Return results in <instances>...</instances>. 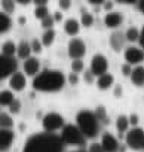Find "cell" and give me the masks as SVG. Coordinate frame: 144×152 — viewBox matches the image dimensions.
<instances>
[{
	"label": "cell",
	"mask_w": 144,
	"mask_h": 152,
	"mask_svg": "<svg viewBox=\"0 0 144 152\" xmlns=\"http://www.w3.org/2000/svg\"><path fill=\"white\" fill-rule=\"evenodd\" d=\"M64 142L55 133H37L27 139L22 152H62Z\"/></svg>",
	"instance_id": "cell-1"
},
{
	"label": "cell",
	"mask_w": 144,
	"mask_h": 152,
	"mask_svg": "<svg viewBox=\"0 0 144 152\" xmlns=\"http://www.w3.org/2000/svg\"><path fill=\"white\" fill-rule=\"evenodd\" d=\"M65 76L59 70L46 69L33 78V88L40 93H56L65 85Z\"/></svg>",
	"instance_id": "cell-2"
},
{
	"label": "cell",
	"mask_w": 144,
	"mask_h": 152,
	"mask_svg": "<svg viewBox=\"0 0 144 152\" xmlns=\"http://www.w3.org/2000/svg\"><path fill=\"white\" fill-rule=\"evenodd\" d=\"M76 125L83 133L86 139H95L100 131V121L97 119L95 113L91 110H80L76 116Z\"/></svg>",
	"instance_id": "cell-3"
},
{
	"label": "cell",
	"mask_w": 144,
	"mask_h": 152,
	"mask_svg": "<svg viewBox=\"0 0 144 152\" xmlns=\"http://www.w3.org/2000/svg\"><path fill=\"white\" fill-rule=\"evenodd\" d=\"M61 139L65 145H73V146H83L86 143V137L75 124H65V127L61 130Z\"/></svg>",
	"instance_id": "cell-4"
},
{
	"label": "cell",
	"mask_w": 144,
	"mask_h": 152,
	"mask_svg": "<svg viewBox=\"0 0 144 152\" xmlns=\"http://www.w3.org/2000/svg\"><path fill=\"white\" fill-rule=\"evenodd\" d=\"M42 127L45 133H55L58 130H62L65 127L64 116L56 112H49L42 118Z\"/></svg>",
	"instance_id": "cell-5"
},
{
	"label": "cell",
	"mask_w": 144,
	"mask_h": 152,
	"mask_svg": "<svg viewBox=\"0 0 144 152\" xmlns=\"http://www.w3.org/2000/svg\"><path fill=\"white\" fill-rule=\"evenodd\" d=\"M125 142L128 145L129 149L134 151H143V145H144V130L140 127H132L126 136H125Z\"/></svg>",
	"instance_id": "cell-6"
},
{
	"label": "cell",
	"mask_w": 144,
	"mask_h": 152,
	"mask_svg": "<svg viewBox=\"0 0 144 152\" xmlns=\"http://www.w3.org/2000/svg\"><path fill=\"white\" fill-rule=\"evenodd\" d=\"M18 72V61L15 57H6L0 55V79L11 78L12 75Z\"/></svg>",
	"instance_id": "cell-7"
},
{
	"label": "cell",
	"mask_w": 144,
	"mask_h": 152,
	"mask_svg": "<svg viewBox=\"0 0 144 152\" xmlns=\"http://www.w3.org/2000/svg\"><path fill=\"white\" fill-rule=\"evenodd\" d=\"M67 52H68V57L71 60H82V57L86 54V45H85V42L82 39L73 37L68 42Z\"/></svg>",
	"instance_id": "cell-8"
},
{
	"label": "cell",
	"mask_w": 144,
	"mask_h": 152,
	"mask_svg": "<svg viewBox=\"0 0 144 152\" xmlns=\"http://www.w3.org/2000/svg\"><path fill=\"white\" fill-rule=\"evenodd\" d=\"M107 69H109V61L106 58V55L103 54H95L91 60V72L97 76V78H100V76L106 75L107 73Z\"/></svg>",
	"instance_id": "cell-9"
},
{
	"label": "cell",
	"mask_w": 144,
	"mask_h": 152,
	"mask_svg": "<svg viewBox=\"0 0 144 152\" xmlns=\"http://www.w3.org/2000/svg\"><path fill=\"white\" fill-rule=\"evenodd\" d=\"M125 61L131 66H141L144 61V51L138 46H129L125 49Z\"/></svg>",
	"instance_id": "cell-10"
},
{
	"label": "cell",
	"mask_w": 144,
	"mask_h": 152,
	"mask_svg": "<svg viewBox=\"0 0 144 152\" xmlns=\"http://www.w3.org/2000/svg\"><path fill=\"white\" fill-rule=\"evenodd\" d=\"M15 139V133L11 128H2L0 130V151L2 152H8L14 143Z\"/></svg>",
	"instance_id": "cell-11"
},
{
	"label": "cell",
	"mask_w": 144,
	"mask_h": 152,
	"mask_svg": "<svg viewBox=\"0 0 144 152\" xmlns=\"http://www.w3.org/2000/svg\"><path fill=\"white\" fill-rule=\"evenodd\" d=\"M22 70H24V75L36 78V76L40 73V61H39V58L30 57L28 60H25L22 63Z\"/></svg>",
	"instance_id": "cell-12"
},
{
	"label": "cell",
	"mask_w": 144,
	"mask_h": 152,
	"mask_svg": "<svg viewBox=\"0 0 144 152\" xmlns=\"http://www.w3.org/2000/svg\"><path fill=\"white\" fill-rule=\"evenodd\" d=\"M109 42H110V46H111V49H113L114 52H120V51L125 48V43H126L128 40H126L125 33H122V31H113V33L110 34Z\"/></svg>",
	"instance_id": "cell-13"
},
{
	"label": "cell",
	"mask_w": 144,
	"mask_h": 152,
	"mask_svg": "<svg viewBox=\"0 0 144 152\" xmlns=\"http://www.w3.org/2000/svg\"><path fill=\"white\" fill-rule=\"evenodd\" d=\"M101 145L104 148L106 152H117L120 145L117 142V139L111 134V133H104L103 137H101Z\"/></svg>",
	"instance_id": "cell-14"
},
{
	"label": "cell",
	"mask_w": 144,
	"mask_h": 152,
	"mask_svg": "<svg viewBox=\"0 0 144 152\" xmlns=\"http://www.w3.org/2000/svg\"><path fill=\"white\" fill-rule=\"evenodd\" d=\"M27 85V79H25V75L21 72H17L15 75H12L9 78V87L12 91H22Z\"/></svg>",
	"instance_id": "cell-15"
},
{
	"label": "cell",
	"mask_w": 144,
	"mask_h": 152,
	"mask_svg": "<svg viewBox=\"0 0 144 152\" xmlns=\"http://www.w3.org/2000/svg\"><path fill=\"white\" fill-rule=\"evenodd\" d=\"M122 23H123V17H122V14L117 12V11L109 12V14H106V17H104V24H106L107 28H117Z\"/></svg>",
	"instance_id": "cell-16"
},
{
	"label": "cell",
	"mask_w": 144,
	"mask_h": 152,
	"mask_svg": "<svg viewBox=\"0 0 144 152\" xmlns=\"http://www.w3.org/2000/svg\"><path fill=\"white\" fill-rule=\"evenodd\" d=\"M129 79L135 87H143L144 85V66H135Z\"/></svg>",
	"instance_id": "cell-17"
},
{
	"label": "cell",
	"mask_w": 144,
	"mask_h": 152,
	"mask_svg": "<svg viewBox=\"0 0 144 152\" xmlns=\"http://www.w3.org/2000/svg\"><path fill=\"white\" fill-rule=\"evenodd\" d=\"M80 26H82L80 21H77L76 18H68L64 23V31L68 36H76L80 31Z\"/></svg>",
	"instance_id": "cell-18"
},
{
	"label": "cell",
	"mask_w": 144,
	"mask_h": 152,
	"mask_svg": "<svg viewBox=\"0 0 144 152\" xmlns=\"http://www.w3.org/2000/svg\"><path fill=\"white\" fill-rule=\"evenodd\" d=\"M31 52H33V49H31V43L30 42H27V40H22V42H20L18 43V52H17V57L20 58V60H28L30 57H31Z\"/></svg>",
	"instance_id": "cell-19"
},
{
	"label": "cell",
	"mask_w": 144,
	"mask_h": 152,
	"mask_svg": "<svg viewBox=\"0 0 144 152\" xmlns=\"http://www.w3.org/2000/svg\"><path fill=\"white\" fill-rule=\"evenodd\" d=\"M113 84H114V76L111 73H106V75L100 76V78H97V87L103 91L111 88Z\"/></svg>",
	"instance_id": "cell-20"
},
{
	"label": "cell",
	"mask_w": 144,
	"mask_h": 152,
	"mask_svg": "<svg viewBox=\"0 0 144 152\" xmlns=\"http://www.w3.org/2000/svg\"><path fill=\"white\" fill-rule=\"evenodd\" d=\"M129 116L126 115H119L116 118V130L119 131V134H123V133H128L129 131Z\"/></svg>",
	"instance_id": "cell-21"
},
{
	"label": "cell",
	"mask_w": 144,
	"mask_h": 152,
	"mask_svg": "<svg viewBox=\"0 0 144 152\" xmlns=\"http://www.w3.org/2000/svg\"><path fill=\"white\" fill-rule=\"evenodd\" d=\"M17 99L14 97V93L12 90H3L2 93H0V104H2V107H9Z\"/></svg>",
	"instance_id": "cell-22"
},
{
	"label": "cell",
	"mask_w": 144,
	"mask_h": 152,
	"mask_svg": "<svg viewBox=\"0 0 144 152\" xmlns=\"http://www.w3.org/2000/svg\"><path fill=\"white\" fill-rule=\"evenodd\" d=\"M18 52V45H15L12 40H6L2 45V54L0 55H6V57H14Z\"/></svg>",
	"instance_id": "cell-23"
},
{
	"label": "cell",
	"mask_w": 144,
	"mask_h": 152,
	"mask_svg": "<svg viewBox=\"0 0 144 152\" xmlns=\"http://www.w3.org/2000/svg\"><path fill=\"white\" fill-rule=\"evenodd\" d=\"M12 27V20L8 14L5 12H0V33H8Z\"/></svg>",
	"instance_id": "cell-24"
},
{
	"label": "cell",
	"mask_w": 144,
	"mask_h": 152,
	"mask_svg": "<svg viewBox=\"0 0 144 152\" xmlns=\"http://www.w3.org/2000/svg\"><path fill=\"white\" fill-rule=\"evenodd\" d=\"M140 34H141V30L137 28L135 26L134 27H129L125 31V36H126V40L128 42H138L140 40Z\"/></svg>",
	"instance_id": "cell-25"
},
{
	"label": "cell",
	"mask_w": 144,
	"mask_h": 152,
	"mask_svg": "<svg viewBox=\"0 0 144 152\" xmlns=\"http://www.w3.org/2000/svg\"><path fill=\"white\" fill-rule=\"evenodd\" d=\"M55 36H56V33H55L54 28L45 30V33L42 34V43H43V46H51L54 43V40H55Z\"/></svg>",
	"instance_id": "cell-26"
},
{
	"label": "cell",
	"mask_w": 144,
	"mask_h": 152,
	"mask_svg": "<svg viewBox=\"0 0 144 152\" xmlns=\"http://www.w3.org/2000/svg\"><path fill=\"white\" fill-rule=\"evenodd\" d=\"M0 127L2 128H12L14 127V121H12V116L9 113H5V112L0 113Z\"/></svg>",
	"instance_id": "cell-27"
},
{
	"label": "cell",
	"mask_w": 144,
	"mask_h": 152,
	"mask_svg": "<svg viewBox=\"0 0 144 152\" xmlns=\"http://www.w3.org/2000/svg\"><path fill=\"white\" fill-rule=\"evenodd\" d=\"M15 2L14 0H2V12L5 14H14L15 12Z\"/></svg>",
	"instance_id": "cell-28"
},
{
	"label": "cell",
	"mask_w": 144,
	"mask_h": 152,
	"mask_svg": "<svg viewBox=\"0 0 144 152\" xmlns=\"http://www.w3.org/2000/svg\"><path fill=\"white\" fill-rule=\"evenodd\" d=\"M94 113H95V116H97V119H98L100 122H103V124H107V122H109L107 113H106V107H104V106H97Z\"/></svg>",
	"instance_id": "cell-29"
},
{
	"label": "cell",
	"mask_w": 144,
	"mask_h": 152,
	"mask_svg": "<svg viewBox=\"0 0 144 152\" xmlns=\"http://www.w3.org/2000/svg\"><path fill=\"white\" fill-rule=\"evenodd\" d=\"M48 15H51L48 6H36V9H34V17H36L37 20L42 21V20H45Z\"/></svg>",
	"instance_id": "cell-30"
},
{
	"label": "cell",
	"mask_w": 144,
	"mask_h": 152,
	"mask_svg": "<svg viewBox=\"0 0 144 152\" xmlns=\"http://www.w3.org/2000/svg\"><path fill=\"white\" fill-rule=\"evenodd\" d=\"M70 69H71V72H73V73H77L79 75V73H82L85 70V64H83L82 60H71Z\"/></svg>",
	"instance_id": "cell-31"
},
{
	"label": "cell",
	"mask_w": 144,
	"mask_h": 152,
	"mask_svg": "<svg viewBox=\"0 0 144 152\" xmlns=\"http://www.w3.org/2000/svg\"><path fill=\"white\" fill-rule=\"evenodd\" d=\"M80 24L83 27H91L94 24V15L89 14V12H83L82 17H80Z\"/></svg>",
	"instance_id": "cell-32"
},
{
	"label": "cell",
	"mask_w": 144,
	"mask_h": 152,
	"mask_svg": "<svg viewBox=\"0 0 144 152\" xmlns=\"http://www.w3.org/2000/svg\"><path fill=\"white\" fill-rule=\"evenodd\" d=\"M54 24H55V20H54V15H52V14L48 15L45 20H42V27H43L45 30H51V28L54 27Z\"/></svg>",
	"instance_id": "cell-33"
},
{
	"label": "cell",
	"mask_w": 144,
	"mask_h": 152,
	"mask_svg": "<svg viewBox=\"0 0 144 152\" xmlns=\"http://www.w3.org/2000/svg\"><path fill=\"white\" fill-rule=\"evenodd\" d=\"M30 43H31V49H33L34 54H40V52L43 51V43H42V40H39V39H33Z\"/></svg>",
	"instance_id": "cell-34"
},
{
	"label": "cell",
	"mask_w": 144,
	"mask_h": 152,
	"mask_svg": "<svg viewBox=\"0 0 144 152\" xmlns=\"http://www.w3.org/2000/svg\"><path fill=\"white\" fill-rule=\"evenodd\" d=\"M95 78H97V76H95L91 70L83 72V81H85L86 84H94V82H97V81H95Z\"/></svg>",
	"instance_id": "cell-35"
},
{
	"label": "cell",
	"mask_w": 144,
	"mask_h": 152,
	"mask_svg": "<svg viewBox=\"0 0 144 152\" xmlns=\"http://www.w3.org/2000/svg\"><path fill=\"white\" fill-rule=\"evenodd\" d=\"M88 152H106V151H104V148H103L101 142H100V143L94 142V143H91V145H89V148H88Z\"/></svg>",
	"instance_id": "cell-36"
},
{
	"label": "cell",
	"mask_w": 144,
	"mask_h": 152,
	"mask_svg": "<svg viewBox=\"0 0 144 152\" xmlns=\"http://www.w3.org/2000/svg\"><path fill=\"white\" fill-rule=\"evenodd\" d=\"M20 110H21V102H20V100H15V102L9 106V112L17 115V113H20Z\"/></svg>",
	"instance_id": "cell-37"
},
{
	"label": "cell",
	"mask_w": 144,
	"mask_h": 152,
	"mask_svg": "<svg viewBox=\"0 0 144 152\" xmlns=\"http://www.w3.org/2000/svg\"><path fill=\"white\" fill-rule=\"evenodd\" d=\"M120 70H122V75H123V76H131V73H132V70H134V67H132L131 64H128V63H125V64H122V67H120Z\"/></svg>",
	"instance_id": "cell-38"
},
{
	"label": "cell",
	"mask_w": 144,
	"mask_h": 152,
	"mask_svg": "<svg viewBox=\"0 0 144 152\" xmlns=\"http://www.w3.org/2000/svg\"><path fill=\"white\" fill-rule=\"evenodd\" d=\"M67 81L71 84V85H77L79 84V75L77 73H68V78H67Z\"/></svg>",
	"instance_id": "cell-39"
},
{
	"label": "cell",
	"mask_w": 144,
	"mask_h": 152,
	"mask_svg": "<svg viewBox=\"0 0 144 152\" xmlns=\"http://www.w3.org/2000/svg\"><path fill=\"white\" fill-rule=\"evenodd\" d=\"M58 6H59V9L67 11V9L71 8V2H70V0H59V2H58Z\"/></svg>",
	"instance_id": "cell-40"
},
{
	"label": "cell",
	"mask_w": 144,
	"mask_h": 152,
	"mask_svg": "<svg viewBox=\"0 0 144 152\" xmlns=\"http://www.w3.org/2000/svg\"><path fill=\"white\" fill-rule=\"evenodd\" d=\"M138 121H140V118H138V115H137V113H131V115H129V122H131V125H132V127H137Z\"/></svg>",
	"instance_id": "cell-41"
},
{
	"label": "cell",
	"mask_w": 144,
	"mask_h": 152,
	"mask_svg": "<svg viewBox=\"0 0 144 152\" xmlns=\"http://www.w3.org/2000/svg\"><path fill=\"white\" fill-rule=\"evenodd\" d=\"M113 2H104V5H103V9L109 14V12H113Z\"/></svg>",
	"instance_id": "cell-42"
},
{
	"label": "cell",
	"mask_w": 144,
	"mask_h": 152,
	"mask_svg": "<svg viewBox=\"0 0 144 152\" xmlns=\"http://www.w3.org/2000/svg\"><path fill=\"white\" fill-rule=\"evenodd\" d=\"M113 93H114V97H122V94H123V90H122V87H120V85H116Z\"/></svg>",
	"instance_id": "cell-43"
},
{
	"label": "cell",
	"mask_w": 144,
	"mask_h": 152,
	"mask_svg": "<svg viewBox=\"0 0 144 152\" xmlns=\"http://www.w3.org/2000/svg\"><path fill=\"white\" fill-rule=\"evenodd\" d=\"M138 43H140V48L144 49V26L141 27V34H140V40H138Z\"/></svg>",
	"instance_id": "cell-44"
},
{
	"label": "cell",
	"mask_w": 144,
	"mask_h": 152,
	"mask_svg": "<svg viewBox=\"0 0 144 152\" xmlns=\"http://www.w3.org/2000/svg\"><path fill=\"white\" fill-rule=\"evenodd\" d=\"M52 15H54V20H55V23H59V21H62V14H61L59 11L54 12Z\"/></svg>",
	"instance_id": "cell-45"
},
{
	"label": "cell",
	"mask_w": 144,
	"mask_h": 152,
	"mask_svg": "<svg viewBox=\"0 0 144 152\" xmlns=\"http://www.w3.org/2000/svg\"><path fill=\"white\" fill-rule=\"evenodd\" d=\"M34 5L36 6H48V2L46 0H34Z\"/></svg>",
	"instance_id": "cell-46"
},
{
	"label": "cell",
	"mask_w": 144,
	"mask_h": 152,
	"mask_svg": "<svg viewBox=\"0 0 144 152\" xmlns=\"http://www.w3.org/2000/svg\"><path fill=\"white\" fill-rule=\"evenodd\" d=\"M137 5H138V9H140V12L144 15V0H140V2H138Z\"/></svg>",
	"instance_id": "cell-47"
},
{
	"label": "cell",
	"mask_w": 144,
	"mask_h": 152,
	"mask_svg": "<svg viewBox=\"0 0 144 152\" xmlns=\"http://www.w3.org/2000/svg\"><path fill=\"white\" fill-rule=\"evenodd\" d=\"M17 3H20V5L25 6V5H28V3H31V2H30V0H17Z\"/></svg>",
	"instance_id": "cell-48"
},
{
	"label": "cell",
	"mask_w": 144,
	"mask_h": 152,
	"mask_svg": "<svg viewBox=\"0 0 144 152\" xmlns=\"http://www.w3.org/2000/svg\"><path fill=\"white\" fill-rule=\"evenodd\" d=\"M119 3H125V5H129V3H135V0H119Z\"/></svg>",
	"instance_id": "cell-49"
},
{
	"label": "cell",
	"mask_w": 144,
	"mask_h": 152,
	"mask_svg": "<svg viewBox=\"0 0 144 152\" xmlns=\"http://www.w3.org/2000/svg\"><path fill=\"white\" fill-rule=\"evenodd\" d=\"M18 23H20V24H24V23H25V18H24V17H21V18L18 20Z\"/></svg>",
	"instance_id": "cell-50"
},
{
	"label": "cell",
	"mask_w": 144,
	"mask_h": 152,
	"mask_svg": "<svg viewBox=\"0 0 144 152\" xmlns=\"http://www.w3.org/2000/svg\"><path fill=\"white\" fill-rule=\"evenodd\" d=\"M71 152H86V151H82V149H79V151H71Z\"/></svg>",
	"instance_id": "cell-51"
},
{
	"label": "cell",
	"mask_w": 144,
	"mask_h": 152,
	"mask_svg": "<svg viewBox=\"0 0 144 152\" xmlns=\"http://www.w3.org/2000/svg\"><path fill=\"white\" fill-rule=\"evenodd\" d=\"M143 152H144V145H143Z\"/></svg>",
	"instance_id": "cell-52"
}]
</instances>
